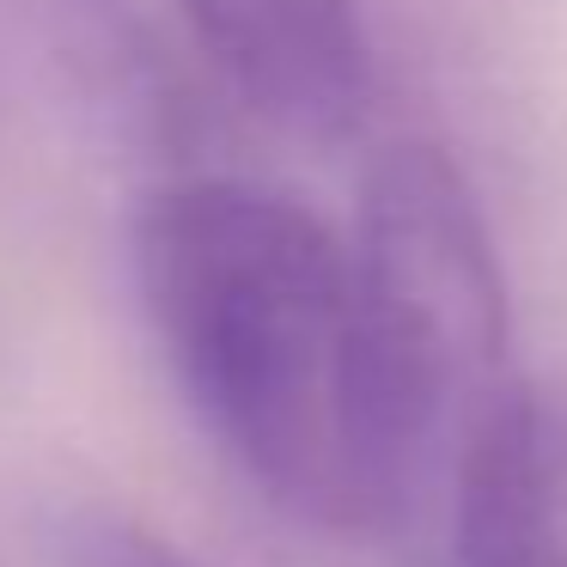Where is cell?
Returning <instances> with one entry per match:
<instances>
[{
	"mask_svg": "<svg viewBox=\"0 0 567 567\" xmlns=\"http://www.w3.org/2000/svg\"><path fill=\"white\" fill-rule=\"evenodd\" d=\"M128 262L172 384L226 464L299 525L379 537L348 238L269 184L177 177L135 208Z\"/></svg>",
	"mask_w": 567,
	"mask_h": 567,
	"instance_id": "1",
	"label": "cell"
},
{
	"mask_svg": "<svg viewBox=\"0 0 567 567\" xmlns=\"http://www.w3.org/2000/svg\"><path fill=\"white\" fill-rule=\"evenodd\" d=\"M348 269L379 537L433 530L457 457L525 384L470 177L427 141H391L360 177Z\"/></svg>",
	"mask_w": 567,
	"mask_h": 567,
	"instance_id": "2",
	"label": "cell"
},
{
	"mask_svg": "<svg viewBox=\"0 0 567 567\" xmlns=\"http://www.w3.org/2000/svg\"><path fill=\"white\" fill-rule=\"evenodd\" d=\"M226 86L293 141H348L372 104V43L354 0H177Z\"/></svg>",
	"mask_w": 567,
	"mask_h": 567,
	"instance_id": "3",
	"label": "cell"
},
{
	"mask_svg": "<svg viewBox=\"0 0 567 567\" xmlns=\"http://www.w3.org/2000/svg\"><path fill=\"white\" fill-rule=\"evenodd\" d=\"M440 567H567V403L518 384L457 457L433 518Z\"/></svg>",
	"mask_w": 567,
	"mask_h": 567,
	"instance_id": "4",
	"label": "cell"
},
{
	"mask_svg": "<svg viewBox=\"0 0 567 567\" xmlns=\"http://www.w3.org/2000/svg\"><path fill=\"white\" fill-rule=\"evenodd\" d=\"M62 567H196L189 555H177L172 543H159L153 530L128 525V518H74L62 525Z\"/></svg>",
	"mask_w": 567,
	"mask_h": 567,
	"instance_id": "5",
	"label": "cell"
}]
</instances>
